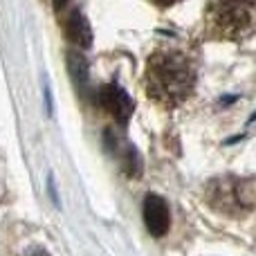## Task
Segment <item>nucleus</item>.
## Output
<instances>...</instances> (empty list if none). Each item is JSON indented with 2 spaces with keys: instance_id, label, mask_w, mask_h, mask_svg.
I'll return each mask as SVG.
<instances>
[{
  "instance_id": "0eeeda50",
  "label": "nucleus",
  "mask_w": 256,
  "mask_h": 256,
  "mask_svg": "<svg viewBox=\"0 0 256 256\" xmlns=\"http://www.w3.org/2000/svg\"><path fill=\"white\" fill-rule=\"evenodd\" d=\"M68 66H70V72H72V76H74V81L79 86H86V81H88V68H86V58L81 56V54H76V52H70L68 54Z\"/></svg>"
},
{
  "instance_id": "20e7f679",
  "label": "nucleus",
  "mask_w": 256,
  "mask_h": 256,
  "mask_svg": "<svg viewBox=\"0 0 256 256\" xmlns=\"http://www.w3.org/2000/svg\"><path fill=\"white\" fill-rule=\"evenodd\" d=\"M97 102H99V106L112 117V120L122 122V124L130 120L132 110H135L132 99L128 97L126 90L120 88L117 84H104L97 92Z\"/></svg>"
},
{
  "instance_id": "39448f33",
  "label": "nucleus",
  "mask_w": 256,
  "mask_h": 256,
  "mask_svg": "<svg viewBox=\"0 0 256 256\" xmlns=\"http://www.w3.org/2000/svg\"><path fill=\"white\" fill-rule=\"evenodd\" d=\"M144 222L146 230L150 232L153 236H164L171 227V214H168V204L164 202V198L155 194H148L144 198Z\"/></svg>"
},
{
  "instance_id": "6e6552de",
  "label": "nucleus",
  "mask_w": 256,
  "mask_h": 256,
  "mask_svg": "<svg viewBox=\"0 0 256 256\" xmlns=\"http://www.w3.org/2000/svg\"><path fill=\"white\" fill-rule=\"evenodd\" d=\"M155 4H158L160 9H166V7H173V4L178 2V0H153Z\"/></svg>"
},
{
  "instance_id": "9d476101",
  "label": "nucleus",
  "mask_w": 256,
  "mask_h": 256,
  "mask_svg": "<svg viewBox=\"0 0 256 256\" xmlns=\"http://www.w3.org/2000/svg\"><path fill=\"white\" fill-rule=\"evenodd\" d=\"M52 2H54V7H56V9H63L68 0H52Z\"/></svg>"
},
{
  "instance_id": "1a4fd4ad",
  "label": "nucleus",
  "mask_w": 256,
  "mask_h": 256,
  "mask_svg": "<svg viewBox=\"0 0 256 256\" xmlns=\"http://www.w3.org/2000/svg\"><path fill=\"white\" fill-rule=\"evenodd\" d=\"M25 256H50V254L45 252L43 248H34V250H30V252H27Z\"/></svg>"
},
{
  "instance_id": "f257e3e1",
  "label": "nucleus",
  "mask_w": 256,
  "mask_h": 256,
  "mask_svg": "<svg viewBox=\"0 0 256 256\" xmlns=\"http://www.w3.org/2000/svg\"><path fill=\"white\" fill-rule=\"evenodd\" d=\"M196 61L189 50L176 43H162L146 61L144 88L155 104L176 108L191 97L196 86Z\"/></svg>"
},
{
  "instance_id": "423d86ee",
  "label": "nucleus",
  "mask_w": 256,
  "mask_h": 256,
  "mask_svg": "<svg viewBox=\"0 0 256 256\" xmlns=\"http://www.w3.org/2000/svg\"><path fill=\"white\" fill-rule=\"evenodd\" d=\"M66 36L70 38V43L79 45V48H90V43H92V32H90V25H88L86 16L79 12V9L70 12V16H68Z\"/></svg>"
},
{
  "instance_id": "f03ea898",
  "label": "nucleus",
  "mask_w": 256,
  "mask_h": 256,
  "mask_svg": "<svg viewBox=\"0 0 256 256\" xmlns=\"http://www.w3.org/2000/svg\"><path fill=\"white\" fill-rule=\"evenodd\" d=\"M202 22L212 40H245L256 34V0H207Z\"/></svg>"
},
{
  "instance_id": "7ed1b4c3",
  "label": "nucleus",
  "mask_w": 256,
  "mask_h": 256,
  "mask_svg": "<svg viewBox=\"0 0 256 256\" xmlns=\"http://www.w3.org/2000/svg\"><path fill=\"white\" fill-rule=\"evenodd\" d=\"M204 200L212 209L225 216H245L256 207V182L234 176L216 178L207 184Z\"/></svg>"
}]
</instances>
